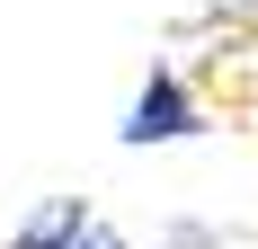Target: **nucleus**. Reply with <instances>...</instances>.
I'll return each mask as SVG.
<instances>
[{"mask_svg": "<svg viewBox=\"0 0 258 249\" xmlns=\"http://www.w3.org/2000/svg\"><path fill=\"white\" fill-rule=\"evenodd\" d=\"M80 249H125V231H116V223H89V231H80Z\"/></svg>", "mask_w": 258, "mask_h": 249, "instance_id": "2", "label": "nucleus"}, {"mask_svg": "<svg viewBox=\"0 0 258 249\" xmlns=\"http://www.w3.org/2000/svg\"><path fill=\"white\" fill-rule=\"evenodd\" d=\"M187 134H205V107L187 98L178 72H152V80H143V98L125 107V143L143 151V143H187Z\"/></svg>", "mask_w": 258, "mask_h": 249, "instance_id": "1", "label": "nucleus"}]
</instances>
